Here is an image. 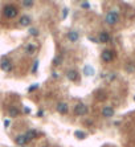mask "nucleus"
Returning a JSON list of instances; mask_svg holds the SVG:
<instances>
[{
    "instance_id": "7ed1b4c3",
    "label": "nucleus",
    "mask_w": 135,
    "mask_h": 147,
    "mask_svg": "<svg viewBox=\"0 0 135 147\" xmlns=\"http://www.w3.org/2000/svg\"><path fill=\"white\" fill-rule=\"evenodd\" d=\"M0 69L4 72H11L12 70V62L8 57H3L0 60Z\"/></svg>"
},
{
    "instance_id": "ddd939ff",
    "label": "nucleus",
    "mask_w": 135,
    "mask_h": 147,
    "mask_svg": "<svg viewBox=\"0 0 135 147\" xmlns=\"http://www.w3.org/2000/svg\"><path fill=\"white\" fill-rule=\"evenodd\" d=\"M25 136L28 138V140H31L32 138H35V136H36V131H35V130H28L27 134H25Z\"/></svg>"
},
{
    "instance_id": "dca6fc26",
    "label": "nucleus",
    "mask_w": 135,
    "mask_h": 147,
    "mask_svg": "<svg viewBox=\"0 0 135 147\" xmlns=\"http://www.w3.org/2000/svg\"><path fill=\"white\" fill-rule=\"evenodd\" d=\"M35 50H36V45H33V44H29L27 47V52L29 54H32V53H35Z\"/></svg>"
},
{
    "instance_id": "a211bd4d",
    "label": "nucleus",
    "mask_w": 135,
    "mask_h": 147,
    "mask_svg": "<svg viewBox=\"0 0 135 147\" xmlns=\"http://www.w3.org/2000/svg\"><path fill=\"white\" fill-rule=\"evenodd\" d=\"M21 5L25 8H31V7H33V1H23Z\"/></svg>"
},
{
    "instance_id": "4468645a",
    "label": "nucleus",
    "mask_w": 135,
    "mask_h": 147,
    "mask_svg": "<svg viewBox=\"0 0 135 147\" xmlns=\"http://www.w3.org/2000/svg\"><path fill=\"white\" fill-rule=\"evenodd\" d=\"M74 135L77 136L78 139H85L88 134H86V132H84V131H76V132H74Z\"/></svg>"
},
{
    "instance_id": "2eb2a0df",
    "label": "nucleus",
    "mask_w": 135,
    "mask_h": 147,
    "mask_svg": "<svg viewBox=\"0 0 135 147\" xmlns=\"http://www.w3.org/2000/svg\"><path fill=\"white\" fill-rule=\"evenodd\" d=\"M9 115H11V117H17V115H19V109L11 107V109H9Z\"/></svg>"
},
{
    "instance_id": "412c9836",
    "label": "nucleus",
    "mask_w": 135,
    "mask_h": 147,
    "mask_svg": "<svg viewBox=\"0 0 135 147\" xmlns=\"http://www.w3.org/2000/svg\"><path fill=\"white\" fill-rule=\"evenodd\" d=\"M29 33H31V35H37V31H36V29H35V28H32V29H31V31H29Z\"/></svg>"
},
{
    "instance_id": "9d476101",
    "label": "nucleus",
    "mask_w": 135,
    "mask_h": 147,
    "mask_svg": "<svg viewBox=\"0 0 135 147\" xmlns=\"http://www.w3.org/2000/svg\"><path fill=\"white\" fill-rule=\"evenodd\" d=\"M66 77L69 78L70 81H77L78 80L77 70H69V72H66Z\"/></svg>"
},
{
    "instance_id": "4be33fe9",
    "label": "nucleus",
    "mask_w": 135,
    "mask_h": 147,
    "mask_svg": "<svg viewBox=\"0 0 135 147\" xmlns=\"http://www.w3.org/2000/svg\"><path fill=\"white\" fill-rule=\"evenodd\" d=\"M37 65H39V61H35V66H33V72L37 70Z\"/></svg>"
},
{
    "instance_id": "aec40b11",
    "label": "nucleus",
    "mask_w": 135,
    "mask_h": 147,
    "mask_svg": "<svg viewBox=\"0 0 135 147\" xmlns=\"http://www.w3.org/2000/svg\"><path fill=\"white\" fill-rule=\"evenodd\" d=\"M81 7H82V8H86V9H89V8H90V4L88 3V1H84V3H81Z\"/></svg>"
},
{
    "instance_id": "9b49d317",
    "label": "nucleus",
    "mask_w": 135,
    "mask_h": 147,
    "mask_svg": "<svg viewBox=\"0 0 135 147\" xmlns=\"http://www.w3.org/2000/svg\"><path fill=\"white\" fill-rule=\"evenodd\" d=\"M98 41L99 43H107V41H110V35L106 32H101L99 36H98Z\"/></svg>"
},
{
    "instance_id": "f8f14e48",
    "label": "nucleus",
    "mask_w": 135,
    "mask_h": 147,
    "mask_svg": "<svg viewBox=\"0 0 135 147\" xmlns=\"http://www.w3.org/2000/svg\"><path fill=\"white\" fill-rule=\"evenodd\" d=\"M19 23L21 27H28L31 24V17L29 16H21V19L19 20Z\"/></svg>"
},
{
    "instance_id": "0eeeda50",
    "label": "nucleus",
    "mask_w": 135,
    "mask_h": 147,
    "mask_svg": "<svg viewBox=\"0 0 135 147\" xmlns=\"http://www.w3.org/2000/svg\"><path fill=\"white\" fill-rule=\"evenodd\" d=\"M68 40L69 41H72V43H76V41H78L80 40V33H78L77 31H70L69 33H68Z\"/></svg>"
},
{
    "instance_id": "f257e3e1",
    "label": "nucleus",
    "mask_w": 135,
    "mask_h": 147,
    "mask_svg": "<svg viewBox=\"0 0 135 147\" xmlns=\"http://www.w3.org/2000/svg\"><path fill=\"white\" fill-rule=\"evenodd\" d=\"M118 20H119V15H118V12L115 11H110L106 13L105 16V23L109 24V25H114V24L118 23Z\"/></svg>"
},
{
    "instance_id": "6ab92c4d",
    "label": "nucleus",
    "mask_w": 135,
    "mask_h": 147,
    "mask_svg": "<svg viewBox=\"0 0 135 147\" xmlns=\"http://www.w3.org/2000/svg\"><path fill=\"white\" fill-rule=\"evenodd\" d=\"M61 56H57V57L54 58L53 60V65H60V64H61Z\"/></svg>"
},
{
    "instance_id": "39448f33",
    "label": "nucleus",
    "mask_w": 135,
    "mask_h": 147,
    "mask_svg": "<svg viewBox=\"0 0 135 147\" xmlns=\"http://www.w3.org/2000/svg\"><path fill=\"white\" fill-rule=\"evenodd\" d=\"M101 58H102L105 62H110L113 58H114V54H113L111 50L106 49V50H103V52H102V54H101Z\"/></svg>"
},
{
    "instance_id": "6e6552de",
    "label": "nucleus",
    "mask_w": 135,
    "mask_h": 147,
    "mask_svg": "<svg viewBox=\"0 0 135 147\" xmlns=\"http://www.w3.org/2000/svg\"><path fill=\"white\" fill-rule=\"evenodd\" d=\"M102 115L106 117V118H110V117L114 115V109L110 107V106H106V107L102 109Z\"/></svg>"
},
{
    "instance_id": "f03ea898",
    "label": "nucleus",
    "mask_w": 135,
    "mask_h": 147,
    "mask_svg": "<svg viewBox=\"0 0 135 147\" xmlns=\"http://www.w3.org/2000/svg\"><path fill=\"white\" fill-rule=\"evenodd\" d=\"M4 16L7 19H13L17 16V8L13 7V5H7L4 7Z\"/></svg>"
},
{
    "instance_id": "f3484780",
    "label": "nucleus",
    "mask_w": 135,
    "mask_h": 147,
    "mask_svg": "<svg viewBox=\"0 0 135 147\" xmlns=\"http://www.w3.org/2000/svg\"><path fill=\"white\" fill-rule=\"evenodd\" d=\"M84 73H85L86 76H92V74H93V69L90 68V66H85V68H84Z\"/></svg>"
},
{
    "instance_id": "1a4fd4ad",
    "label": "nucleus",
    "mask_w": 135,
    "mask_h": 147,
    "mask_svg": "<svg viewBox=\"0 0 135 147\" xmlns=\"http://www.w3.org/2000/svg\"><path fill=\"white\" fill-rule=\"evenodd\" d=\"M29 140H28V138L25 136V134L24 135H19L17 138H16V143H17V146H24V144H27Z\"/></svg>"
},
{
    "instance_id": "20e7f679",
    "label": "nucleus",
    "mask_w": 135,
    "mask_h": 147,
    "mask_svg": "<svg viewBox=\"0 0 135 147\" xmlns=\"http://www.w3.org/2000/svg\"><path fill=\"white\" fill-rule=\"evenodd\" d=\"M74 114L76 115H85V114H88V106H86L85 103H77L76 106H74Z\"/></svg>"
},
{
    "instance_id": "5701e85b",
    "label": "nucleus",
    "mask_w": 135,
    "mask_h": 147,
    "mask_svg": "<svg viewBox=\"0 0 135 147\" xmlns=\"http://www.w3.org/2000/svg\"><path fill=\"white\" fill-rule=\"evenodd\" d=\"M66 15H68V9H65V11L62 12V17L65 19V17H66Z\"/></svg>"
},
{
    "instance_id": "423d86ee",
    "label": "nucleus",
    "mask_w": 135,
    "mask_h": 147,
    "mask_svg": "<svg viewBox=\"0 0 135 147\" xmlns=\"http://www.w3.org/2000/svg\"><path fill=\"white\" fill-rule=\"evenodd\" d=\"M56 109H57V111L60 113V114H66V113L69 111V106H68L66 102H58Z\"/></svg>"
}]
</instances>
